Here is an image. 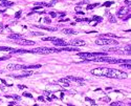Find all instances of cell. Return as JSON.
Returning <instances> with one entry per match:
<instances>
[{
    "instance_id": "1",
    "label": "cell",
    "mask_w": 131,
    "mask_h": 106,
    "mask_svg": "<svg viewBox=\"0 0 131 106\" xmlns=\"http://www.w3.org/2000/svg\"><path fill=\"white\" fill-rule=\"evenodd\" d=\"M106 77L107 78H112V79H126L128 77V75L126 73L122 72V70L114 69V68H108Z\"/></svg>"
},
{
    "instance_id": "2",
    "label": "cell",
    "mask_w": 131,
    "mask_h": 106,
    "mask_svg": "<svg viewBox=\"0 0 131 106\" xmlns=\"http://www.w3.org/2000/svg\"><path fill=\"white\" fill-rule=\"evenodd\" d=\"M50 53H60V49H50V47H38V49H35L31 50V54L46 55V54H50Z\"/></svg>"
},
{
    "instance_id": "3",
    "label": "cell",
    "mask_w": 131,
    "mask_h": 106,
    "mask_svg": "<svg viewBox=\"0 0 131 106\" xmlns=\"http://www.w3.org/2000/svg\"><path fill=\"white\" fill-rule=\"evenodd\" d=\"M95 43L98 45H117L119 42L113 39H108V38H104V37H100L99 39L95 40Z\"/></svg>"
},
{
    "instance_id": "4",
    "label": "cell",
    "mask_w": 131,
    "mask_h": 106,
    "mask_svg": "<svg viewBox=\"0 0 131 106\" xmlns=\"http://www.w3.org/2000/svg\"><path fill=\"white\" fill-rule=\"evenodd\" d=\"M78 56L85 59H91V58L107 56V53H78Z\"/></svg>"
},
{
    "instance_id": "5",
    "label": "cell",
    "mask_w": 131,
    "mask_h": 106,
    "mask_svg": "<svg viewBox=\"0 0 131 106\" xmlns=\"http://www.w3.org/2000/svg\"><path fill=\"white\" fill-rule=\"evenodd\" d=\"M15 42L17 44H20V45H34L35 42L31 40H25L23 38H21V39H17L15 40Z\"/></svg>"
},
{
    "instance_id": "6",
    "label": "cell",
    "mask_w": 131,
    "mask_h": 106,
    "mask_svg": "<svg viewBox=\"0 0 131 106\" xmlns=\"http://www.w3.org/2000/svg\"><path fill=\"white\" fill-rule=\"evenodd\" d=\"M8 69L9 70H19V69H25V65H19V64H8Z\"/></svg>"
},
{
    "instance_id": "7",
    "label": "cell",
    "mask_w": 131,
    "mask_h": 106,
    "mask_svg": "<svg viewBox=\"0 0 131 106\" xmlns=\"http://www.w3.org/2000/svg\"><path fill=\"white\" fill-rule=\"evenodd\" d=\"M85 41L83 40H80V39H75V40H71L69 42V45H78V46H84L85 45Z\"/></svg>"
},
{
    "instance_id": "8",
    "label": "cell",
    "mask_w": 131,
    "mask_h": 106,
    "mask_svg": "<svg viewBox=\"0 0 131 106\" xmlns=\"http://www.w3.org/2000/svg\"><path fill=\"white\" fill-rule=\"evenodd\" d=\"M54 45L55 46H67V45H69V43H67V42H65L63 39H59L58 40H56V41H54Z\"/></svg>"
},
{
    "instance_id": "9",
    "label": "cell",
    "mask_w": 131,
    "mask_h": 106,
    "mask_svg": "<svg viewBox=\"0 0 131 106\" xmlns=\"http://www.w3.org/2000/svg\"><path fill=\"white\" fill-rule=\"evenodd\" d=\"M126 14H127V15L130 14V8H121L119 12H117V16H120V17H122V16H125Z\"/></svg>"
},
{
    "instance_id": "10",
    "label": "cell",
    "mask_w": 131,
    "mask_h": 106,
    "mask_svg": "<svg viewBox=\"0 0 131 106\" xmlns=\"http://www.w3.org/2000/svg\"><path fill=\"white\" fill-rule=\"evenodd\" d=\"M67 79L69 80V81H75V82H80L82 85H84L83 84V81H84V79L83 78H80V77H71V76H68V77H66Z\"/></svg>"
},
{
    "instance_id": "11",
    "label": "cell",
    "mask_w": 131,
    "mask_h": 106,
    "mask_svg": "<svg viewBox=\"0 0 131 106\" xmlns=\"http://www.w3.org/2000/svg\"><path fill=\"white\" fill-rule=\"evenodd\" d=\"M8 39H14V40H17V39H21L23 38V35L21 34H12V35H8Z\"/></svg>"
},
{
    "instance_id": "12",
    "label": "cell",
    "mask_w": 131,
    "mask_h": 106,
    "mask_svg": "<svg viewBox=\"0 0 131 106\" xmlns=\"http://www.w3.org/2000/svg\"><path fill=\"white\" fill-rule=\"evenodd\" d=\"M60 52H79V49H73V47H63V49H60Z\"/></svg>"
},
{
    "instance_id": "13",
    "label": "cell",
    "mask_w": 131,
    "mask_h": 106,
    "mask_svg": "<svg viewBox=\"0 0 131 106\" xmlns=\"http://www.w3.org/2000/svg\"><path fill=\"white\" fill-rule=\"evenodd\" d=\"M35 26L38 27V28H43V30L50 31V32H55V31H57V27H48V26H42V25H35Z\"/></svg>"
},
{
    "instance_id": "14",
    "label": "cell",
    "mask_w": 131,
    "mask_h": 106,
    "mask_svg": "<svg viewBox=\"0 0 131 106\" xmlns=\"http://www.w3.org/2000/svg\"><path fill=\"white\" fill-rule=\"evenodd\" d=\"M62 33L67 35H72V34H77V32L71 30V28H64V30H62Z\"/></svg>"
},
{
    "instance_id": "15",
    "label": "cell",
    "mask_w": 131,
    "mask_h": 106,
    "mask_svg": "<svg viewBox=\"0 0 131 106\" xmlns=\"http://www.w3.org/2000/svg\"><path fill=\"white\" fill-rule=\"evenodd\" d=\"M59 38H56V37H43L42 38V40L43 41H56V40H58Z\"/></svg>"
},
{
    "instance_id": "16",
    "label": "cell",
    "mask_w": 131,
    "mask_h": 106,
    "mask_svg": "<svg viewBox=\"0 0 131 106\" xmlns=\"http://www.w3.org/2000/svg\"><path fill=\"white\" fill-rule=\"evenodd\" d=\"M13 49H12V47H8V46H0V50H5V52H9V53H12V52H13Z\"/></svg>"
},
{
    "instance_id": "17",
    "label": "cell",
    "mask_w": 131,
    "mask_h": 106,
    "mask_svg": "<svg viewBox=\"0 0 131 106\" xmlns=\"http://www.w3.org/2000/svg\"><path fill=\"white\" fill-rule=\"evenodd\" d=\"M1 4L4 5V6H12L13 4H14V2H8V1H5V0H3V1L1 2Z\"/></svg>"
},
{
    "instance_id": "18",
    "label": "cell",
    "mask_w": 131,
    "mask_h": 106,
    "mask_svg": "<svg viewBox=\"0 0 131 106\" xmlns=\"http://www.w3.org/2000/svg\"><path fill=\"white\" fill-rule=\"evenodd\" d=\"M121 67H122V68H128V69H130L131 65H130V63H122V64H121Z\"/></svg>"
},
{
    "instance_id": "19",
    "label": "cell",
    "mask_w": 131,
    "mask_h": 106,
    "mask_svg": "<svg viewBox=\"0 0 131 106\" xmlns=\"http://www.w3.org/2000/svg\"><path fill=\"white\" fill-rule=\"evenodd\" d=\"M41 65L39 64V65H28V66H25V69L27 68H40Z\"/></svg>"
},
{
    "instance_id": "20",
    "label": "cell",
    "mask_w": 131,
    "mask_h": 106,
    "mask_svg": "<svg viewBox=\"0 0 131 106\" xmlns=\"http://www.w3.org/2000/svg\"><path fill=\"white\" fill-rule=\"evenodd\" d=\"M98 5H99L98 3H94V4H89V5H87L86 9H92V8H94L95 6H98Z\"/></svg>"
},
{
    "instance_id": "21",
    "label": "cell",
    "mask_w": 131,
    "mask_h": 106,
    "mask_svg": "<svg viewBox=\"0 0 131 106\" xmlns=\"http://www.w3.org/2000/svg\"><path fill=\"white\" fill-rule=\"evenodd\" d=\"M109 21H110V22H112V23H116V19L114 18V16L109 15Z\"/></svg>"
},
{
    "instance_id": "22",
    "label": "cell",
    "mask_w": 131,
    "mask_h": 106,
    "mask_svg": "<svg viewBox=\"0 0 131 106\" xmlns=\"http://www.w3.org/2000/svg\"><path fill=\"white\" fill-rule=\"evenodd\" d=\"M31 36H42V33H37V32H31Z\"/></svg>"
},
{
    "instance_id": "23",
    "label": "cell",
    "mask_w": 131,
    "mask_h": 106,
    "mask_svg": "<svg viewBox=\"0 0 131 106\" xmlns=\"http://www.w3.org/2000/svg\"><path fill=\"white\" fill-rule=\"evenodd\" d=\"M92 20H97V21H102V18L101 17H98V16H93V18H92Z\"/></svg>"
},
{
    "instance_id": "24",
    "label": "cell",
    "mask_w": 131,
    "mask_h": 106,
    "mask_svg": "<svg viewBox=\"0 0 131 106\" xmlns=\"http://www.w3.org/2000/svg\"><path fill=\"white\" fill-rule=\"evenodd\" d=\"M111 4H113V1H109V2H105V3H104V4H103V5H104V6H110Z\"/></svg>"
},
{
    "instance_id": "25",
    "label": "cell",
    "mask_w": 131,
    "mask_h": 106,
    "mask_svg": "<svg viewBox=\"0 0 131 106\" xmlns=\"http://www.w3.org/2000/svg\"><path fill=\"white\" fill-rule=\"evenodd\" d=\"M23 96L24 97H28V98H33V96H31V94H28V92H24Z\"/></svg>"
},
{
    "instance_id": "26",
    "label": "cell",
    "mask_w": 131,
    "mask_h": 106,
    "mask_svg": "<svg viewBox=\"0 0 131 106\" xmlns=\"http://www.w3.org/2000/svg\"><path fill=\"white\" fill-rule=\"evenodd\" d=\"M86 101H89V102H90V103H91L92 105H95L94 101H93V100H91V99H89V98H86Z\"/></svg>"
},
{
    "instance_id": "27",
    "label": "cell",
    "mask_w": 131,
    "mask_h": 106,
    "mask_svg": "<svg viewBox=\"0 0 131 106\" xmlns=\"http://www.w3.org/2000/svg\"><path fill=\"white\" fill-rule=\"evenodd\" d=\"M111 105L114 106V105H123V104L120 103V102H113V103H111Z\"/></svg>"
},
{
    "instance_id": "28",
    "label": "cell",
    "mask_w": 131,
    "mask_h": 106,
    "mask_svg": "<svg viewBox=\"0 0 131 106\" xmlns=\"http://www.w3.org/2000/svg\"><path fill=\"white\" fill-rule=\"evenodd\" d=\"M8 56H6V57H1V58H0V61H2V60H6V59H8Z\"/></svg>"
},
{
    "instance_id": "29",
    "label": "cell",
    "mask_w": 131,
    "mask_h": 106,
    "mask_svg": "<svg viewBox=\"0 0 131 106\" xmlns=\"http://www.w3.org/2000/svg\"><path fill=\"white\" fill-rule=\"evenodd\" d=\"M20 15H21V12L16 13V18H19V17H20Z\"/></svg>"
},
{
    "instance_id": "30",
    "label": "cell",
    "mask_w": 131,
    "mask_h": 106,
    "mask_svg": "<svg viewBox=\"0 0 131 106\" xmlns=\"http://www.w3.org/2000/svg\"><path fill=\"white\" fill-rule=\"evenodd\" d=\"M12 98H14V99H16V100H20V97H18V96H13Z\"/></svg>"
},
{
    "instance_id": "31",
    "label": "cell",
    "mask_w": 131,
    "mask_h": 106,
    "mask_svg": "<svg viewBox=\"0 0 131 106\" xmlns=\"http://www.w3.org/2000/svg\"><path fill=\"white\" fill-rule=\"evenodd\" d=\"M50 16H52V17H56L57 14H56V13H54V12H52V13H50Z\"/></svg>"
},
{
    "instance_id": "32",
    "label": "cell",
    "mask_w": 131,
    "mask_h": 106,
    "mask_svg": "<svg viewBox=\"0 0 131 106\" xmlns=\"http://www.w3.org/2000/svg\"><path fill=\"white\" fill-rule=\"evenodd\" d=\"M125 3H126V4H128V5H130L131 1H130V0H125Z\"/></svg>"
},
{
    "instance_id": "33",
    "label": "cell",
    "mask_w": 131,
    "mask_h": 106,
    "mask_svg": "<svg viewBox=\"0 0 131 106\" xmlns=\"http://www.w3.org/2000/svg\"><path fill=\"white\" fill-rule=\"evenodd\" d=\"M18 87L20 88V89H22V88H25V87H26V86H24V85H19Z\"/></svg>"
},
{
    "instance_id": "34",
    "label": "cell",
    "mask_w": 131,
    "mask_h": 106,
    "mask_svg": "<svg viewBox=\"0 0 131 106\" xmlns=\"http://www.w3.org/2000/svg\"><path fill=\"white\" fill-rule=\"evenodd\" d=\"M38 100H40V101H43V100H44V98H43V97H39V98H38Z\"/></svg>"
},
{
    "instance_id": "35",
    "label": "cell",
    "mask_w": 131,
    "mask_h": 106,
    "mask_svg": "<svg viewBox=\"0 0 131 106\" xmlns=\"http://www.w3.org/2000/svg\"><path fill=\"white\" fill-rule=\"evenodd\" d=\"M9 105H16V102H9Z\"/></svg>"
},
{
    "instance_id": "36",
    "label": "cell",
    "mask_w": 131,
    "mask_h": 106,
    "mask_svg": "<svg viewBox=\"0 0 131 106\" xmlns=\"http://www.w3.org/2000/svg\"><path fill=\"white\" fill-rule=\"evenodd\" d=\"M2 32H3V26L1 25V26H0V33H2Z\"/></svg>"
},
{
    "instance_id": "37",
    "label": "cell",
    "mask_w": 131,
    "mask_h": 106,
    "mask_svg": "<svg viewBox=\"0 0 131 106\" xmlns=\"http://www.w3.org/2000/svg\"><path fill=\"white\" fill-rule=\"evenodd\" d=\"M45 22H47V23H50V20H49V19H45Z\"/></svg>"
},
{
    "instance_id": "38",
    "label": "cell",
    "mask_w": 131,
    "mask_h": 106,
    "mask_svg": "<svg viewBox=\"0 0 131 106\" xmlns=\"http://www.w3.org/2000/svg\"><path fill=\"white\" fill-rule=\"evenodd\" d=\"M0 1H3V0H0Z\"/></svg>"
}]
</instances>
